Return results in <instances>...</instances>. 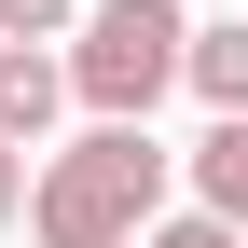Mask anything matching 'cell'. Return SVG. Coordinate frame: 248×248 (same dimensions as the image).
Here are the masks:
<instances>
[{"label": "cell", "instance_id": "7", "mask_svg": "<svg viewBox=\"0 0 248 248\" xmlns=\"http://www.w3.org/2000/svg\"><path fill=\"white\" fill-rule=\"evenodd\" d=\"M55 28H83V0H0V42H55Z\"/></svg>", "mask_w": 248, "mask_h": 248}, {"label": "cell", "instance_id": "8", "mask_svg": "<svg viewBox=\"0 0 248 248\" xmlns=\"http://www.w3.org/2000/svg\"><path fill=\"white\" fill-rule=\"evenodd\" d=\"M28 221V138H0V234Z\"/></svg>", "mask_w": 248, "mask_h": 248}, {"label": "cell", "instance_id": "1", "mask_svg": "<svg viewBox=\"0 0 248 248\" xmlns=\"http://www.w3.org/2000/svg\"><path fill=\"white\" fill-rule=\"evenodd\" d=\"M166 166L179 152L152 138V124H83L69 152L28 166V234L42 248H138L166 221Z\"/></svg>", "mask_w": 248, "mask_h": 248}, {"label": "cell", "instance_id": "6", "mask_svg": "<svg viewBox=\"0 0 248 248\" xmlns=\"http://www.w3.org/2000/svg\"><path fill=\"white\" fill-rule=\"evenodd\" d=\"M138 248H248V221H221V207H179V221H152Z\"/></svg>", "mask_w": 248, "mask_h": 248}, {"label": "cell", "instance_id": "2", "mask_svg": "<svg viewBox=\"0 0 248 248\" xmlns=\"http://www.w3.org/2000/svg\"><path fill=\"white\" fill-rule=\"evenodd\" d=\"M179 55H193V14L179 0H83V28H69V110L152 124V97L179 83Z\"/></svg>", "mask_w": 248, "mask_h": 248}, {"label": "cell", "instance_id": "5", "mask_svg": "<svg viewBox=\"0 0 248 248\" xmlns=\"http://www.w3.org/2000/svg\"><path fill=\"white\" fill-rule=\"evenodd\" d=\"M179 83H193L207 110H248V14H234V28H193V55H179Z\"/></svg>", "mask_w": 248, "mask_h": 248}, {"label": "cell", "instance_id": "4", "mask_svg": "<svg viewBox=\"0 0 248 248\" xmlns=\"http://www.w3.org/2000/svg\"><path fill=\"white\" fill-rule=\"evenodd\" d=\"M193 166V207H221V221H248V110H207V138L179 152Z\"/></svg>", "mask_w": 248, "mask_h": 248}, {"label": "cell", "instance_id": "3", "mask_svg": "<svg viewBox=\"0 0 248 248\" xmlns=\"http://www.w3.org/2000/svg\"><path fill=\"white\" fill-rule=\"evenodd\" d=\"M55 110H69V55L0 42V138H28V152H42V138H55Z\"/></svg>", "mask_w": 248, "mask_h": 248}]
</instances>
